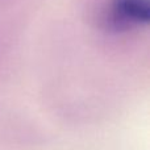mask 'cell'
<instances>
[{"label": "cell", "mask_w": 150, "mask_h": 150, "mask_svg": "<svg viewBox=\"0 0 150 150\" xmlns=\"http://www.w3.org/2000/svg\"><path fill=\"white\" fill-rule=\"evenodd\" d=\"M105 21L113 30H128L145 26L150 21V1L111 0L105 11Z\"/></svg>", "instance_id": "cell-1"}]
</instances>
